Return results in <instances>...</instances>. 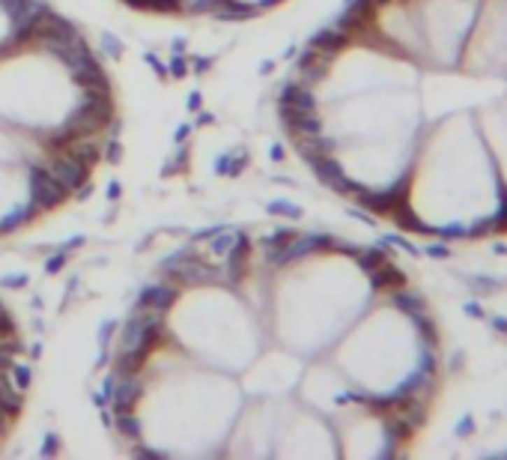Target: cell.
Returning a JSON list of instances; mask_svg holds the SVG:
<instances>
[{
  "mask_svg": "<svg viewBox=\"0 0 507 460\" xmlns=\"http://www.w3.org/2000/svg\"><path fill=\"white\" fill-rule=\"evenodd\" d=\"M403 216L427 233L469 237L507 216V195L475 114L427 123L400 192Z\"/></svg>",
  "mask_w": 507,
  "mask_h": 460,
  "instance_id": "6da1fadb",
  "label": "cell"
},
{
  "mask_svg": "<svg viewBox=\"0 0 507 460\" xmlns=\"http://www.w3.org/2000/svg\"><path fill=\"white\" fill-rule=\"evenodd\" d=\"M331 350L355 395L379 407L412 400L433 371L430 332L400 302L370 305Z\"/></svg>",
  "mask_w": 507,
  "mask_h": 460,
  "instance_id": "7a4b0ae2",
  "label": "cell"
},
{
  "mask_svg": "<svg viewBox=\"0 0 507 460\" xmlns=\"http://www.w3.org/2000/svg\"><path fill=\"white\" fill-rule=\"evenodd\" d=\"M280 284V341L296 353H325L373 305L376 278L355 254L313 249L292 260Z\"/></svg>",
  "mask_w": 507,
  "mask_h": 460,
  "instance_id": "3957f363",
  "label": "cell"
},
{
  "mask_svg": "<svg viewBox=\"0 0 507 460\" xmlns=\"http://www.w3.org/2000/svg\"><path fill=\"white\" fill-rule=\"evenodd\" d=\"M421 33V66L454 69L475 30L480 0H409Z\"/></svg>",
  "mask_w": 507,
  "mask_h": 460,
  "instance_id": "277c9868",
  "label": "cell"
},
{
  "mask_svg": "<svg viewBox=\"0 0 507 460\" xmlns=\"http://www.w3.org/2000/svg\"><path fill=\"white\" fill-rule=\"evenodd\" d=\"M507 93V78L454 69H424L418 78V99L427 123L450 114H475L483 105L499 102Z\"/></svg>",
  "mask_w": 507,
  "mask_h": 460,
  "instance_id": "5b68a950",
  "label": "cell"
},
{
  "mask_svg": "<svg viewBox=\"0 0 507 460\" xmlns=\"http://www.w3.org/2000/svg\"><path fill=\"white\" fill-rule=\"evenodd\" d=\"M459 66L469 72L507 78V0H480Z\"/></svg>",
  "mask_w": 507,
  "mask_h": 460,
  "instance_id": "8992f818",
  "label": "cell"
},
{
  "mask_svg": "<svg viewBox=\"0 0 507 460\" xmlns=\"http://www.w3.org/2000/svg\"><path fill=\"white\" fill-rule=\"evenodd\" d=\"M299 389H301L304 407L317 410L325 419H337L355 400H362L334 362H320V365L304 368L299 377Z\"/></svg>",
  "mask_w": 507,
  "mask_h": 460,
  "instance_id": "52a82bcc",
  "label": "cell"
},
{
  "mask_svg": "<svg viewBox=\"0 0 507 460\" xmlns=\"http://www.w3.org/2000/svg\"><path fill=\"white\" fill-rule=\"evenodd\" d=\"M301 362L299 356H290V353H272L266 356L263 362H257L254 374H251V383L245 389L257 398H278V395H287L290 389L299 386V377H301Z\"/></svg>",
  "mask_w": 507,
  "mask_h": 460,
  "instance_id": "ba28073f",
  "label": "cell"
},
{
  "mask_svg": "<svg viewBox=\"0 0 507 460\" xmlns=\"http://www.w3.org/2000/svg\"><path fill=\"white\" fill-rule=\"evenodd\" d=\"M475 120H478L480 138L487 144L492 167H495V174H499V183L507 195V108H504V99L475 111Z\"/></svg>",
  "mask_w": 507,
  "mask_h": 460,
  "instance_id": "9c48e42d",
  "label": "cell"
},
{
  "mask_svg": "<svg viewBox=\"0 0 507 460\" xmlns=\"http://www.w3.org/2000/svg\"><path fill=\"white\" fill-rule=\"evenodd\" d=\"M227 6H239V9H248V6H263V4H272V0H224Z\"/></svg>",
  "mask_w": 507,
  "mask_h": 460,
  "instance_id": "30bf717a",
  "label": "cell"
},
{
  "mask_svg": "<svg viewBox=\"0 0 507 460\" xmlns=\"http://www.w3.org/2000/svg\"><path fill=\"white\" fill-rule=\"evenodd\" d=\"M197 4H206V0H176V6H197Z\"/></svg>",
  "mask_w": 507,
  "mask_h": 460,
  "instance_id": "8fae6325",
  "label": "cell"
},
{
  "mask_svg": "<svg viewBox=\"0 0 507 460\" xmlns=\"http://www.w3.org/2000/svg\"><path fill=\"white\" fill-rule=\"evenodd\" d=\"M504 108H507V93H504Z\"/></svg>",
  "mask_w": 507,
  "mask_h": 460,
  "instance_id": "7c38bea8",
  "label": "cell"
}]
</instances>
